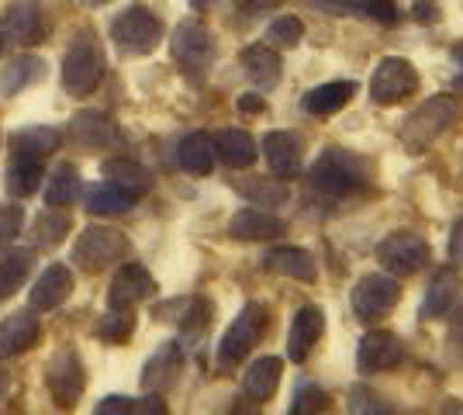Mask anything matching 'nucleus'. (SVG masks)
<instances>
[{"mask_svg":"<svg viewBox=\"0 0 463 415\" xmlns=\"http://www.w3.org/2000/svg\"><path fill=\"white\" fill-rule=\"evenodd\" d=\"M311 184L326 194H356L370 184V163L364 156H356L353 149H339V146H328L318 153V159L311 163L308 170Z\"/></svg>","mask_w":463,"mask_h":415,"instance_id":"f257e3e1","label":"nucleus"},{"mask_svg":"<svg viewBox=\"0 0 463 415\" xmlns=\"http://www.w3.org/2000/svg\"><path fill=\"white\" fill-rule=\"evenodd\" d=\"M267 325H270V308L263 301H246L242 312L232 318L229 333L218 343V367L229 371L235 363H242L252 354V346L263 339Z\"/></svg>","mask_w":463,"mask_h":415,"instance_id":"f03ea898","label":"nucleus"},{"mask_svg":"<svg viewBox=\"0 0 463 415\" xmlns=\"http://www.w3.org/2000/svg\"><path fill=\"white\" fill-rule=\"evenodd\" d=\"M104 77V56H100V45L90 32H80L77 39L70 42L66 56H62V87L73 94V98H87L94 94L97 83Z\"/></svg>","mask_w":463,"mask_h":415,"instance_id":"7ed1b4c3","label":"nucleus"},{"mask_svg":"<svg viewBox=\"0 0 463 415\" xmlns=\"http://www.w3.org/2000/svg\"><path fill=\"white\" fill-rule=\"evenodd\" d=\"M163 39V21L149 7L132 4L111 21V42L128 56H149Z\"/></svg>","mask_w":463,"mask_h":415,"instance_id":"20e7f679","label":"nucleus"},{"mask_svg":"<svg viewBox=\"0 0 463 415\" xmlns=\"http://www.w3.org/2000/svg\"><path fill=\"white\" fill-rule=\"evenodd\" d=\"M128 253H132V242L125 232H118L111 225H90V229H83V236L73 246V263L87 274H97L118 259H125Z\"/></svg>","mask_w":463,"mask_h":415,"instance_id":"39448f33","label":"nucleus"},{"mask_svg":"<svg viewBox=\"0 0 463 415\" xmlns=\"http://www.w3.org/2000/svg\"><path fill=\"white\" fill-rule=\"evenodd\" d=\"M45 388L62 412L77 409L83 388H87V371H83V360L77 356L73 346H59L56 354L49 356L45 363Z\"/></svg>","mask_w":463,"mask_h":415,"instance_id":"423d86ee","label":"nucleus"},{"mask_svg":"<svg viewBox=\"0 0 463 415\" xmlns=\"http://www.w3.org/2000/svg\"><path fill=\"white\" fill-rule=\"evenodd\" d=\"M432 257V250H429V242H425L419 232H391V236L381 239V246H377V263L384 267V274L398 277V280H405V277H415L419 270H425V263Z\"/></svg>","mask_w":463,"mask_h":415,"instance_id":"0eeeda50","label":"nucleus"},{"mask_svg":"<svg viewBox=\"0 0 463 415\" xmlns=\"http://www.w3.org/2000/svg\"><path fill=\"white\" fill-rule=\"evenodd\" d=\"M457 115H460V108L453 104V98H446V94L429 98L425 104H419V108L405 118V125H402L405 146L422 149V146H429V142H436V138L443 136L446 128L457 121Z\"/></svg>","mask_w":463,"mask_h":415,"instance_id":"6e6552de","label":"nucleus"},{"mask_svg":"<svg viewBox=\"0 0 463 415\" xmlns=\"http://www.w3.org/2000/svg\"><path fill=\"white\" fill-rule=\"evenodd\" d=\"M402 301V284L391 274H367L356 280L353 288V316L360 322H381L387 318Z\"/></svg>","mask_w":463,"mask_h":415,"instance_id":"1a4fd4ad","label":"nucleus"},{"mask_svg":"<svg viewBox=\"0 0 463 415\" xmlns=\"http://www.w3.org/2000/svg\"><path fill=\"white\" fill-rule=\"evenodd\" d=\"M174 60L187 77H204L214 62V35L201 24V21H184L174 32Z\"/></svg>","mask_w":463,"mask_h":415,"instance_id":"9d476101","label":"nucleus"},{"mask_svg":"<svg viewBox=\"0 0 463 415\" xmlns=\"http://www.w3.org/2000/svg\"><path fill=\"white\" fill-rule=\"evenodd\" d=\"M367 90L373 104H398V100L411 98L419 90V73L402 56H387V60L377 62Z\"/></svg>","mask_w":463,"mask_h":415,"instance_id":"9b49d317","label":"nucleus"},{"mask_svg":"<svg viewBox=\"0 0 463 415\" xmlns=\"http://www.w3.org/2000/svg\"><path fill=\"white\" fill-rule=\"evenodd\" d=\"M402 360H405V343L391 329H370L356 346V371L364 377L394 371Z\"/></svg>","mask_w":463,"mask_h":415,"instance_id":"f8f14e48","label":"nucleus"},{"mask_svg":"<svg viewBox=\"0 0 463 415\" xmlns=\"http://www.w3.org/2000/svg\"><path fill=\"white\" fill-rule=\"evenodd\" d=\"M156 295V277L142 263H121L108 288V308L132 312L138 301H149Z\"/></svg>","mask_w":463,"mask_h":415,"instance_id":"ddd939ff","label":"nucleus"},{"mask_svg":"<svg viewBox=\"0 0 463 415\" xmlns=\"http://www.w3.org/2000/svg\"><path fill=\"white\" fill-rule=\"evenodd\" d=\"M229 236L239 239V242H270V239L288 236V222L277 218L273 212H267V208L250 204V208H242V212L232 215Z\"/></svg>","mask_w":463,"mask_h":415,"instance_id":"4468645a","label":"nucleus"},{"mask_svg":"<svg viewBox=\"0 0 463 415\" xmlns=\"http://www.w3.org/2000/svg\"><path fill=\"white\" fill-rule=\"evenodd\" d=\"M70 291H73V274H70V267H66V263H49L39 274V280L32 284L28 305H32V312H52V308H59V305L70 297Z\"/></svg>","mask_w":463,"mask_h":415,"instance_id":"2eb2a0df","label":"nucleus"},{"mask_svg":"<svg viewBox=\"0 0 463 415\" xmlns=\"http://www.w3.org/2000/svg\"><path fill=\"white\" fill-rule=\"evenodd\" d=\"M326 333V312L318 305H305L294 322H290V333H288V360L290 363H305L308 354L315 350V343L322 339Z\"/></svg>","mask_w":463,"mask_h":415,"instance_id":"dca6fc26","label":"nucleus"},{"mask_svg":"<svg viewBox=\"0 0 463 415\" xmlns=\"http://www.w3.org/2000/svg\"><path fill=\"white\" fill-rule=\"evenodd\" d=\"M460 288H463V280H460V274H457L453 267H443V270H436V274H432V280H429V288H425L419 316H422L425 322L446 318L449 312H453L457 297H460Z\"/></svg>","mask_w":463,"mask_h":415,"instance_id":"f3484780","label":"nucleus"},{"mask_svg":"<svg viewBox=\"0 0 463 415\" xmlns=\"http://www.w3.org/2000/svg\"><path fill=\"white\" fill-rule=\"evenodd\" d=\"M180 371H184V346L176 339H170V343H163L146 360V367H142V388L146 391H166V388L176 384Z\"/></svg>","mask_w":463,"mask_h":415,"instance_id":"a211bd4d","label":"nucleus"},{"mask_svg":"<svg viewBox=\"0 0 463 415\" xmlns=\"http://www.w3.org/2000/svg\"><path fill=\"white\" fill-rule=\"evenodd\" d=\"M42 336V325L35 312H14V316H7L0 322V360H11V356L24 354V350H32Z\"/></svg>","mask_w":463,"mask_h":415,"instance_id":"6ab92c4d","label":"nucleus"},{"mask_svg":"<svg viewBox=\"0 0 463 415\" xmlns=\"http://www.w3.org/2000/svg\"><path fill=\"white\" fill-rule=\"evenodd\" d=\"M70 136L77 138L83 149H111L118 142V125L104 111H80L70 121Z\"/></svg>","mask_w":463,"mask_h":415,"instance_id":"aec40b11","label":"nucleus"},{"mask_svg":"<svg viewBox=\"0 0 463 415\" xmlns=\"http://www.w3.org/2000/svg\"><path fill=\"white\" fill-rule=\"evenodd\" d=\"M280 374H284V360L280 356H260V360H252L250 367H246V374H242V391H246V398L263 405V401H270L277 395Z\"/></svg>","mask_w":463,"mask_h":415,"instance_id":"412c9836","label":"nucleus"},{"mask_svg":"<svg viewBox=\"0 0 463 415\" xmlns=\"http://www.w3.org/2000/svg\"><path fill=\"white\" fill-rule=\"evenodd\" d=\"M263 156L270 163L273 177H294L301 170V138L294 132H267L263 136Z\"/></svg>","mask_w":463,"mask_h":415,"instance_id":"4be33fe9","label":"nucleus"},{"mask_svg":"<svg viewBox=\"0 0 463 415\" xmlns=\"http://www.w3.org/2000/svg\"><path fill=\"white\" fill-rule=\"evenodd\" d=\"M4 24H7V39L18 42V45H35V42H42V35H45L39 0H11Z\"/></svg>","mask_w":463,"mask_h":415,"instance_id":"5701e85b","label":"nucleus"},{"mask_svg":"<svg viewBox=\"0 0 463 415\" xmlns=\"http://www.w3.org/2000/svg\"><path fill=\"white\" fill-rule=\"evenodd\" d=\"M100 174L108 177V184H115L118 191H125V194H132V198H142V194L153 191V174L128 156L108 159V163L100 166Z\"/></svg>","mask_w":463,"mask_h":415,"instance_id":"b1692460","label":"nucleus"},{"mask_svg":"<svg viewBox=\"0 0 463 415\" xmlns=\"http://www.w3.org/2000/svg\"><path fill=\"white\" fill-rule=\"evenodd\" d=\"M156 318L176 322L187 333H201L212 322V305L204 297H176V301H166V305H156Z\"/></svg>","mask_w":463,"mask_h":415,"instance_id":"393cba45","label":"nucleus"},{"mask_svg":"<svg viewBox=\"0 0 463 415\" xmlns=\"http://www.w3.org/2000/svg\"><path fill=\"white\" fill-rule=\"evenodd\" d=\"M242 70H246V77H250L260 90H270V87L280 83V56H277L273 45H263V42L242 49Z\"/></svg>","mask_w":463,"mask_h":415,"instance_id":"a878e982","label":"nucleus"},{"mask_svg":"<svg viewBox=\"0 0 463 415\" xmlns=\"http://www.w3.org/2000/svg\"><path fill=\"white\" fill-rule=\"evenodd\" d=\"M263 263L270 267L273 274H284V277H290V280H301V284H311V280L318 277L315 257H311L308 250H301V246H277V250L267 253Z\"/></svg>","mask_w":463,"mask_h":415,"instance_id":"bb28decb","label":"nucleus"},{"mask_svg":"<svg viewBox=\"0 0 463 415\" xmlns=\"http://www.w3.org/2000/svg\"><path fill=\"white\" fill-rule=\"evenodd\" d=\"M176 163H180L187 174H194V177L212 174L214 163H218L214 138L204 136V132H191V136H184V142L176 146Z\"/></svg>","mask_w":463,"mask_h":415,"instance_id":"cd10ccee","label":"nucleus"},{"mask_svg":"<svg viewBox=\"0 0 463 415\" xmlns=\"http://www.w3.org/2000/svg\"><path fill=\"white\" fill-rule=\"evenodd\" d=\"M353 94H356V83L353 80H332V83H322V87L308 90L305 100H301V108L308 115H335V111L346 108Z\"/></svg>","mask_w":463,"mask_h":415,"instance_id":"c85d7f7f","label":"nucleus"},{"mask_svg":"<svg viewBox=\"0 0 463 415\" xmlns=\"http://www.w3.org/2000/svg\"><path fill=\"white\" fill-rule=\"evenodd\" d=\"M214 153H218V159L225 163V166H232V170H246V166H252L256 163V138L250 136V132H242V128H225L222 136L214 138Z\"/></svg>","mask_w":463,"mask_h":415,"instance_id":"c756f323","label":"nucleus"},{"mask_svg":"<svg viewBox=\"0 0 463 415\" xmlns=\"http://www.w3.org/2000/svg\"><path fill=\"white\" fill-rule=\"evenodd\" d=\"M42 159L35 156H11L7 163V170H4V187H7V194L11 198H32L35 191H39L42 184Z\"/></svg>","mask_w":463,"mask_h":415,"instance_id":"7c9ffc66","label":"nucleus"},{"mask_svg":"<svg viewBox=\"0 0 463 415\" xmlns=\"http://www.w3.org/2000/svg\"><path fill=\"white\" fill-rule=\"evenodd\" d=\"M42 77H45V60L32 56V52H24V56L11 60L4 70H0V94H4V98H14V94H21L24 87L39 83Z\"/></svg>","mask_w":463,"mask_h":415,"instance_id":"2f4dec72","label":"nucleus"},{"mask_svg":"<svg viewBox=\"0 0 463 415\" xmlns=\"http://www.w3.org/2000/svg\"><path fill=\"white\" fill-rule=\"evenodd\" d=\"M62 136H59V128L52 125H28V128H18L14 136H11V153H18V156H49V153H56Z\"/></svg>","mask_w":463,"mask_h":415,"instance_id":"473e14b6","label":"nucleus"},{"mask_svg":"<svg viewBox=\"0 0 463 415\" xmlns=\"http://www.w3.org/2000/svg\"><path fill=\"white\" fill-rule=\"evenodd\" d=\"M70 229H73V222L66 212H59V208H49V212H42L35 222H32V242H35V250H52L59 246L62 239L70 236Z\"/></svg>","mask_w":463,"mask_h":415,"instance_id":"72a5a7b5","label":"nucleus"},{"mask_svg":"<svg viewBox=\"0 0 463 415\" xmlns=\"http://www.w3.org/2000/svg\"><path fill=\"white\" fill-rule=\"evenodd\" d=\"M132 201L136 198L118 191L115 184H94V187L83 191V204H87L90 215H125L132 208Z\"/></svg>","mask_w":463,"mask_h":415,"instance_id":"f704fd0d","label":"nucleus"},{"mask_svg":"<svg viewBox=\"0 0 463 415\" xmlns=\"http://www.w3.org/2000/svg\"><path fill=\"white\" fill-rule=\"evenodd\" d=\"M35 270V253L32 250H14L0 259V297H11L24 288L28 274Z\"/></svg>","mask_w":463,"mask_h":415,"instance_id":"c9c22d12","label":"nucleus"},{"mask_svg":"<svg viewBox=\"0 0 463 415\" xmlns=\"http://www.w3.org/2000/svg\"><path fill=\"white\" fill-rule=\"evenodd\" d=\"M80 194H83V180H80L77 166H70V163L56 166L52 177H49L45 204H49V208H66V204H73Z\"/></svg>","mask_w":463,"mask_h":415,"instance_id":"e433bc0d","label":"nucleus"},{"mask_svg":"<svg viewBox=\"0 0 463 415\" xmlns=\"http://www.w3.org/2000/svg\"><path fill=\"white\" fill-rule=\"evenodd\" d=\"M235 191L250 201V204H256V208H277V204L288 201V187L280 180L246 177V180H235Z\"/></svg>","mask_w":463,"mask_h":415,"instance_id":"4c0bfd02","label":"nucleus"},{"mask_svg":"<svg viewBox=\"0 0 463 415\" xmlns=\"http://www.w3.org/2000/svg\"><path fill=\"white\" fill-rule=\"evenodd\" d=\"M328 391L326 388H318V384H301L298 388V395H294V405H290V415H315V412H326L328 409Z\"/></svg>","mask_w":463,"mask_h":415,"instance_id":"58836bf2","label":"nucleus"},{"mask_svg":"<svg viewBox=\"0 0 463 415\" xmlns=\"http://www.w3.org/2000/svg\"><path fill=\"white\" fill-rule=\"evenodd\" d=\"M301 39H305V24L294 18V14H280V18L270 21V28H267V42L284 45V49L298 45Z\"/></svg>","mask_w":463,"mask_h":415,"instance_id":"ea45409f","label":"nucleus"},{"mask_svg":"<svg viewBox=\"0 0 463 415\" xmlns=\"http://www.w3.org/2000/svg\"><path fill=\"white\" fill-rule=\"evenodd\" d=\"M132 329H136L132 312H115V308H108V316L100 318V325H97V333L104 339H111V343H125L132 336Z\"/></svg>","mask_w":463,"mask_h":415,"instance_id":"a19ab883","label":"nucleus"},{"mask_svg":"<svg viewBox=\"0 0 463 415\" xmlns=\"http://www.w3.org/2000/svg\"><path fill=\"white\" fill-rule=\"evenodd\" d=\"M346 415H394V412H391V405H387L384 398L370 395L367 388H356V391L349 395Z\"/></svg>","mask_w":463,"mask_h":415,"instance_id":"79ce46f5","label":"nucleus"},{"mask_svg":"<svg viewBox=\"0 0 463 415\" xmlns=\"http://www.w3.org/2000/svg\"><path fill=\"white\" fill-rule=\"evenodd\" d=\"M315 7H322L326 14H356V18H370V0H308Z\"/></svg>","mask_w":463,"mask_h":415,"instance_id":"37998d69","label":"nucleus"},{"mask_svg":"<svg viewBox=\"0 0 463 415\" xmlns=\"http://www.w3.org/2000/svg\"><path fill=\"white\" fill-rule=\"evenodd\" d=\"M21 225H24V212L18 204H0V246L21 236Z\"/></svg>","mask_w":463,"mask_h":415,"instance_id":"c03bdc74","label":"nucleus"},{"mask_svg":"<svg viewBox=\"0 0 463 415\" xmlns=\"http://www.w3.org/2000/svg\"><path fill=\"white\" fill-rule=\"evenodd\" d=\"M128 415H170V409H166V401L159 395H146L142 401H136L128 409Z\"/></svg>","mask_w":463,"mask_h":415,"instance_id":"a18cd8bd","label":"nucleus"},{"mask_svg":"<svg viewBox=\"0 0 463 415\" xmlns=\"http://www.w3.org/2000/svg\"><path fill=\"white\" fill-rule=\"evenodd\" d=\"M128 409H132V398L125 395H108L100 405L94 409V415H128Z\"/></svg>","mask_w":463,"mask_h":415,"instance_id":"49530a36","label":"nucleus"},{"mask_svg":"<svg viewBox=\"0 0 463 415\" xmlns=\"http://www.w3.org/2000/svg\"><path fill=\"white\" fill-rule=\"evenodd\" d=\"M446 253H449V263L463 267V215L457 218V225L449 229V246H446Z\"/></svg>","mask_w":463,"mask_h":415,"instance_id":"de8ad7c7","label":"nucleus"},{"mask_svg":"<svg viewBox=\"0 0 463 415\" xmlns=\"http://www.w3.org/2000/svg\"><path fill=\"white\" fill-rule=\"evenodd\" d=\"M370 18L384 21V24L398 21V7H394V0H370Z\"/></svg>","mask_w":463,"mask_h":415,"instance_id":"09e8293b","label":"nucleus"},{"mask_svg":"<svg viewBox=\"0 0 463 415\" xmlns=\"http://www.w3.org/2000/svg\"><path fill=\"white\" fill-rule=\"evenodd\" d=\"M449 354L463 363V308L453 316V333H449Z\"/></svg>","mask_w":463,"mask_h":415,"instance_id":"8fccbe9b","label":"nucleus"},{"mask_svg":"<svg viewBox=\"0 0 463 415\" xmlns=\"http://www.w3.org/2000/svg\"><path fill=\"white\" fill-rule=\"evenodd\" d=\"M239 111H242V115H263V111H267V100L256 98V94H242V98H239Z\"/></svg>","mask_w":463,"mask_h":415,"instance_id":"3c124183","label":"nucleus"},{"mask_svg":"<svg viewBox=\"0 0 463 415\" xmlns=\"http://www.w3.org/2000/svg\"><path fill=\"white\" fill-rule=\"evenodd\" d=\"M415 18H419V21H436V4L419 0V4H415Z\"/></svg>","mask_w":463,"mask_h":415,"instance_id":"603ef678","label":"nucleus"},{"mask_svg":"<svg viewBox=\"0 0 463 415\" xmlns=\"http://www.w3.org/2000/svg\"><path fill=\"white\" fill-rule=\"evenodd\" d=\"M7 391H11V374L0 367V405H4V398H7Z\"/></svg>","mask_w":463,"mask_h":415,"instance_id":"864d4df0","label":"nucleus"},{"mask_svg":"<svg viewBox=\"0 0 463 415\" xmlns=\"http://www.w3.org/2000/svg\"><path fill=\"white\" fill-rule=\"evenodd\" d=\"M232 415H260L256 405H239V409H232Z\"/></svg>","mask_w":463,"mask_h":415,"instance_id":"5fc2aeb1","label":"nucleus"},{"mask_svg":"<svg viewBox=\"0 0 463 415\" xmlns=\"http://www.w3.org/2000/svg\"><path fill=\"white\" fill-rule=\"evenodd\" d=\"M4 49H7V24L0 21V56H4Z\"/></svg>","mask_w":463,"mask_h":415,"instance_id":"6e6d98bb","label":"nucleus"},{"mask_svg":"<svg viewBox=\"0 0 463 415\" xmlns=\"http://www.w3.org/2000/svg\"><path fill=\"white\" fill-rule=\"evenodd\" d=\"M453 60L463 66V42H457V45H453Z\"/></svg>","mask_w":463,"mask_h":415,"instance_id":"4d7b16f0","label":"nucleus"},{"mask_svg":"<svg viewBox=\"0 0 463 415\" xmlns=\"http://www.w3.org/2000/svg\"><path fill=\"white\" fill-rule=\"evenodd\" d=\"M83 4H94L97 7V4H108V0H83Z\"/></svg>","mask_w":463,"mask_h":415,"instance_id":"13d9d810","label":"nucleus"}]
</instances>
